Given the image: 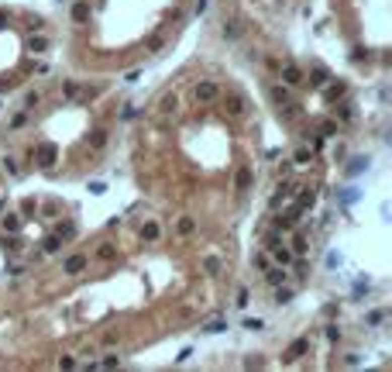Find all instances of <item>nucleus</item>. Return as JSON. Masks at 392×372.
<instances>
[{
	"instance_id": "aec40b11",
	"label": "nucleus",
	"mask_w": 392,
	"mask_h": 372,
	"mask_svg": "<svg viewBox=\"0 0 392 372\" xmlns=\"http://www.w3.org/2000/svg\"><path fill=\"white\" fill-rule=\"evenodd\" d=\"M299 190H303V193H296L299 196V210H310L316 203V190H306V186H299Z\"/></svg>"
},
{
	"instance_id": "c9c22d12",
	"label": "nucleus",
	"mask_w": 392,
	"mask_h": 372,
	"mask_svg": "<svg viewBox=\"0 0 392 372\" xmlns=\"http://www.w3.org/2000/svg\"><path fill=\"white\" fill-rule=\"evenodd\" d=\"M316 135H320V138H334V135H337V121H323V128H320Z\"/></svg>"
},
{
	"instance_id": "8fccbe9b",
	"label": "nucleus",
	"mask_w": 392,
	"mask_h": 372,
	"mask_svg": "<svg viewBox=\"0 0 392 372\" xmlns=\"http://www.w3.org/2000/svg\"><path fill=\"white\" fill-rule=\"evenodd\" d=\"M255 265H258V269H269V255L258 252V255H255Z\"/></svg>"
},
{
	"instance_id": "412c9836",
	"label": "nucleus",
	"mask_w": 392,
	"mask_h": 372,
	"mask_svg": "<svg viewBox=\"0 0 392 372\" xmlns=\"http://www.w3.org/2000/svg\"><path fill=\"white\" fill-rule=\"evenodd\" d=\"M289 300H293V286H286V283H282V286H275V300H272V303L282 307V303H289Z\"/></svg>"
},
{
	"instance_id": "864d4df0",
	"label": "nucleus",
	"mask_w": 392,
	"mask_h": 372,
	"mask_svg": "<svg viewBox=\"0 0 392 372\" xmlns=\"http://www.w3.org/2000/svg\"><path fill=\"white\" fill-rule=\"evenodd\" d=\"M0 24H4V14H0Z\"/></svg>"
},
{
	"instance_id": "79ce46f5",
	"label": "nucleus",
	"mask_w": 392,
	"mask_h": 372,
	"mask_svg": "<svg viewBox=\"0 0 392 372\" xmlns=\"http://www.w3.org/2000/svg\"><path fill=\"white\" fill-rule=\"evenodd\" d=\"M35 210H38V203H35V200H24V203H21V217H31Z\"/></svg>"
},
{
	"instance_id": "a211bd4d",
	"label": "nucleus",
	"mask_w": 392,
	"mask_h": 372,
	"mask_svg": "<svg viewBox=\"0 0 392 372\" xmlns=\"http://www.w3.org/2000/svg\"><path fill=\"white\" fill-rule=\"evenodd\" d=\"M310 162H313V148H310V145L296 148V155H293V166H310Z\"/></svg>"
},
{
	"instance_id": "1a4fd4ad",
	"label": "nucleus",
	"mask_w": 392,
	"mask_h": 372,
	"mask_svg": "<svg viewBox=\"0 0 392 372\" xmlns=\"http://www.w3.org/2000/svg\"><path fill=\"white\" fill-rule=\"evenodd\" d=\"M320 90H323V97L331 100V103H337V100L348 93V83H344V79H337V83H323Z\"/></svg>"
},
{
	"instance_id": "7ed1b4c3",
	"label": "nucleus",
	"mask_w": 392,
	"mask_h": 372,
	"mask_svg": "<svg viewBox=\"0 0 392 372\" xmlns=\"http://www.w3.org/2000/svg\"><path fill=\"white\" fill-rule=\"evenodd\" d=\"M193 97H196V103H217L220 86H217L214 79H200V83H196V90H193Z\"/></svg>"
},
{
	"instance_id": "ea45409f",
	"label": "nucleus",
	"mask_w": 392,
	"mask_h": 372,
	"mask_svg": "<svg viewBox=\"0 0 392 372\" xmlns=\"http://www.w3.org/2000/svg\"><path fill=\"white\" fill-rule=\"evenodd\" d=\"M62 93H66L69 100H76V97H79V83H73V79H69V83L62 86Z\"/></svg>"
},
{
	"instance_id": "0eeeda50",
	"label": "nucleus",
	"mask_w": 392,
	"mask_h": 372,
	"mask_svg": "<svg viewBox=\"0 0 392 372\" xmlns=\"http://www.w3.org/2000/svg\"><path fill=\"white\" fill-rule=\"evenodd\" d=\"M269 100H272L275 107H286V103H293V93H289L286 83H272L269 86Z\"/></svg>"
},
{
	"instance_id": "c03bdc74",
	"label": "nucleus",
	"mask_w": 392,
	"mask_h": 372,
	"mask_svg": "<svg viewBox=\"0 0 392 372\" xmlns=\"http://www.w3.org/2000/svg\"><path fill=\"white\" fill-rule=\"evenodd\" d=\"M90 193H93V196H103V193H107V183L93 179V183H90Z\"/></svg>"
},
{
	"instance_id": "c85d7f7f",
	"label": "nucleus",
	"mask_w": 392,
	"mask_h": 372,
	"mask_svg": "<svg viewBox=\"0 0 392 372\" xmlns=\"http://www.w3.org/2000/svg\"><path fill=\"white\" fill-rule=\"evenodd\" d=\"M38 103H41V93H38V90H28V93H24V111H35Z\"/></svg>"
},
{
	"instance_id": "423d86ee",
	"label": "nucleus",
	"mask_w": 392,
	"mask_h": 372,
	"mask_svg": "<svg viewBox=\"0 0 392 372\" xmlns=\"http://www.w3.org/2000/svg\"><path fill=\"white\" fill-rule=\"evenodd\" d=\"M296 190H299L296 183H279V190L272 193V200H269V207H272V210H279V207H282L286 200H293V196H296Z\"/></svg>"
},
{
	"instance_id": "e433bc0d",
	"label": "nucleus",
	"mask_w": 392,
	"mask_h": 372,
	"mask_svg": "<svg viewBox=\"0 0 392 372\" xmlns=\"http://www.w3.org/2000/svg\"><path fill=\"white\" fill-rule=\"evenodd\" d=\"M220 331H227V321H210L203 328V334H220Z\"/></svg>"
},
{
	"instance_id": "bb28decb",
	"label": "nucleus",
	"mask_w": 392,
	"mask_h": 372,
	"mask_svg": "<svg viewBox=\"0 0 392 372\" xmlns=\"http://www.w3.org/2000/svg\"><path fill=\"white\" fill-rule=\"evenodd\" d=\"M176 107H179L176 93H165V97H162V114H176Z\"/></svg>"
},
{
	"instance_id": "72a5a7b5",
	"label": "nucleus",
	"mask_w": 392,
	"mask_h": 372,
	"mask_svg": "<svg viewBox=\"0 0 392 372\" xmlns=\"http://www.w3.org/2000/svg\"><path fill=\"white\" fill-rule=\"evenodd\" d=\"M203 269H207L210 276L220 273V258H217V255H207V258H203Z\"/></svg>"
},
{
	"instance_id": "09e8293b",
	"label": "nucleus",
	"mask_w": 392,
	"mask_h": 372,
	"mask_svg": "<svg viewBox=\"0 0 392 372\" xmlns=\"http://www.w3.org/2000/svg\"><path fill=\"white\" fill-rule=\"evenodd\" d=\"M59 369H76V358H73V355H62V358H59Z\"/></svg>"
},
{
	"instance_id": "37998d69",
	"label": "nucleus",
	"mask_w": 392,
	"mask_h": 372,
	"mask_svg": "<svg viewBox=\"0 0 392 372\" xmlns=\"http://www.w3.org/2000/svg\"><path fill=\"white\" fill-rule=\"evenodd\" d=\"M244 328H248V331H262V328H265V321H262V317H248V321H244Z\"/></svg>"
},
{
	"instance_id": "20e7f679",
	"label": "nucleus",
	"mask_w": 392,
	"mask_h": 372,
	"mask_svg": "<svg viewBox=\"0 0 392 372\" xmlns=\"http://www.w3.org/2000/svg\"><path fill=\"white\" fill-rule=\"evenodd\" d=\"M279 79H282L286 86H303V83H306L303 69H299L296 62H282V66H279Z\"/></svg>"
},
{
	"instance_id": "b1692460",
	"label": "nucleus",
	"mask_w": 392,
	"mask_h": 372,
	"mask_svg": "<svg viewBox=\"0 0 392 372\" xmlns=\"http://www.w3.org/2000/svg\"><path fill=\"white\" fill-rule=\"evenodd\" d=\"M59 248H62V238L59 235H48L45 241H41V252H48V255H55Z\"/></svg>"
},
{
	"instance_id": "a18cd8bd",
	"label": "nucleus",
	"mask_w": 392,
	"mask_h": 372,
	"mask_svg": "<svg viewBox=\"0 0 392 372\" xmlns=\"http://www.w3.org/2000/svg\"><path fill=\"white\" fill-rule=\"evenodd\" d=\"M138 114H141V111H138L135 103H127V107H124V111H120V118H124V121H131V118H138Z\"/></svg>"
},
{
	"instance_id": "dca6fc26",
	"label": "nucleus",
	"mask_w": 392,
	"mask_h": 372,
	"mask_svg": "<svg viewBox=\"0 0 392 372\" xmlns=\"http://www.w3.org/2000/svg\"><path fill=\"white\" fill-rule=\"evenodd\" d=\"M107 138H110V131H107V128H93L86 141H90V148H103V145H107Z\"/></svg>"
},
{
	"instance_id": "4be33fe9",
	"label": "nucleus",
	"mask_w": 392,
	"mask_h": 372,
	"mask_svg": "<svg viewBox=\"0 0 392 372\" xmlns=\"http://www.w3.org/2000/svg\"><path fill=\"white\" fill-rule=\"evenodd\" d=\"M296 221H299V217H296V214L275 217V231H293V228H296Z\"/></svg>"
},
{
	"instance_id": "5701e85b",
	"label": "nucleus",
	"mask_w": 392,
	"mask_h": 372,
	"mask_svg": "<svg viewBox=\"0 0 392 372\" xmlns=\"http://www.w3.org/2000/svg\"><path fill=\"white\" fill-rule=\"evenodd\" d=\"M220 35L227 41H234V38H241V28H237V21H224V28H220Z\"/></svg>"
},
{
	"instance_id": "4468645a",
	"label": "nucleus",
	"mask_w": 392,
	"mask_h": 372,
	"mask_svg": "<svg viewBox=\"0 0 392 372\" xmlns=\"http://www.w3.org/2000/svg\"><path fill=\"white\" fill-rule=\"evenodd\" d=\"M97 258L100 262H114V258H117V245H114V241H100Z\"/></svg>"
},
{
	"instance_id": "473e14b6",
	"label": "nucleus",
	"mask_w": 392,
	"mask_h": 372,
	"mask_svg": "<svg viewBox=\"0 0 392 372\" xmlns=\"http://www.w3.org/2000/svg\"><path fill=\"white\" fill-rule=\"evenodd\" d=\"M120 365V355H107V358H100L97 369H117Z\"/></svg>"
},
{
	"instance_id": "4c0bfd02",
	"label": "nucleus",
	"mask_w": 392,
	"mask_h": 372,
	"mask_svg": "<svg viewBox=\"0 0 392 372\" xmlns=\"http://www.w3.org/2000/svg\"><path fill=\"white\" fill-rule=\"evenodd\" d=\"M385 317H389L385 310H372V313H368V328H378V324H382Z\"/></svg>"
},
{
	"instance_id": "603ef678",
	"label": "nucleus",
	"mask_w": 392,
	"mask_h": 372,
	"mask_svg": "<svg viewBox=\"0 0 392 372\" xmlns=\"http://www.w3.org/2000/svg\"><path fill=\"white\" fill-rule=\"evenodd\" d=\"M138 79H141V69H131V73L124 76V83H138Z\"/></svg>"
},
{
	"instance_id": "7c9ffc66",
	"label": "nucleus",
	"mask_w": 392,
	"mask_h": 372,
	"mask_svg": "<svg viewBox=\"0 0 392 372\" xmlns=\"http://www.w3.org/2000/svg\"><path fill=\"white\" fill-rule=\"evenodd\" d=\"M0 245H4V252H18V248H21V238L18 235H4Z\"/></svg>"
},
{
	"instance_id": "6ab92c4d",
	"label": "nucleus",
	"mask_w": 392,
	"mask_h": 372,
	"mask_svg": "<svg viewBox=\"0 0 392 372\" xmlns=\"http://www.w3.org/2000/svg\"><path fill=\"white\" fill-rule=\"evenodd\" d=\"M21 221H24L21 214H7V217H4V235H18V231H21Z\"/></svg>"
},
{
	"instance_id": "2eb2a0df",
	"label": "nucleus",
	"mask_w": 392,
	"mask_h": 372,
	"mask_svg": "<svg viewBox=\"0 0 392 372\" xmlns=\"http://www.w3.org/2000/svg\"><path fill=\"white\" fill-rule=\"evenodd\" d=\"M176 231H179V235H182V238H189V235H193V231H196V217L182 214V217H179V221H176Z\"/></svg>"
},
{
	"instance_id": "39448f33",
	"label": "nucleus",
	"mask_w": 392,
	"mask_h": 372,
	"mask_svg": "<svg viewBox=\"0 0 392 372\" xmlns=\"http://www.w3.org/2000/svg\"><path fill=\"white\" fill-rule=\"evenodd\" d=\"M86 265H90V258H86L83 252L66 255V258H62V273H66V276H79V273H86Z\"/></svg>"
},
{
	"instance_id": "f8f14e48",
	"label": "nucleus",
	"mask_w": 392,
	"mask_h": 372,
	"mask_svg": "<svg viewBox=\"0 0 392 372\" xmlns=\"http://www.w3.org/2000/svg\"><path fill=\"white\" fill-rule=\"evenodd\" d=\"M265 283L269 286H282V283H289V273H286V265H275V269H265Z\"/></svg>"
},
{
	"instance_id": "3c124183",
	"label": "nucleus",
	"mask_w": 392,
	"mask_h": 372,
	"mask_svg": "<svg viewBox=\"0 0 392 372\" xmlns=\"http://www.w3.org/2000/svg\"><path fill=\"white\" fill-rule=\"evenodd\" d=\"M4 169H7L11 176H18V162H14V158H4Z\"/></svg>"
},
{
	"instance_id": "58836bf2",
	"label": "nucleus",
	"mask_w": 392,
	"mask_h": 372,
	"mask_svg": "<svg viewBox=\"0 0 392 372\" xmlns=\"http://www.w3.org/2000/svg\"><path fill=\"white\" fill-rule=\"evenodd\" d=\"M248 300H251V293H248V286H241V290H237V307H241V310H244V307H248Z\"/></svg>"
},
{
	"instance_id": "49530a36",
	"label": "nucleus",
	"mask_w": 392,
	"mask_h": 372,
	"mask_svg": "<svg viewBox=\"0 0 392 372\" xmlns=\"http://www.w3.org/2000/svg\"><path fill=\"white\" fill-rule=\"evenodd\" d=\"M275 248H282V238L279 235H272L269 241H265V252H275Z\"/></svg>"
},
{
	"instance_id": "393cba45",
	"label": "nucleus",
	"mask_w": 392,
	"mask_h": 372,
	"mask_svg": "<svg viewBox=\"0 0 392 372\" xmlns=\"http://www.w3.org/2000/svg\"><path fill=\"white\" fill-rule=\"evenodd\" d=\"M306 252H310V241H306V235H296V238H293V255H299V258H303Z\"/></svg>"
},
{
	"instance_id": "f3484780",
	"label": "nucleus",
	"mask_w": 392,
	"mask_h": 372,
	"mask_svg": "<svg viewBox=\"0 0 392 372\" xmlns=\"http://www.w3.org/2000/svg\"><path fill=\"white\" fill-rule=\"evenodd\" d=\"M327 79H331V73H327L323 66H316V69H310V86H313V90H320V86H323Z\"/></svg>"
},
{
	"instance_id": "f03ea898",
	"label": "nucleus",
	"mask_w": 392,
	"mask_h": 372,
	"mask_svg": "<svg viewBox=\"0 0 392 372\" xmlns=\"http://www.w3.org/2000/svg\"><path fill=\"white\" fill-rule=\"evenodd\" d=\"M220 103H224V111L231 114V118H244V107H248V100H244V93L241 90H227V93H220Z\"/></svg>"
},
{
	"instance_id": "f704fd0d",
	"label": "nucleus",
	"mask_w": 392,
	"mask_h": 372,
	"mask_svg": "<svg viewBox=\"0 0 392 372\" xmlns=\"http://www.w3.org/2000/svg\"><path fill=\"white\" fill-rule=\"evenodd\" d=\"M24 124H28V111H21V114H14L7 128H11V131H18V128H24Z\"/></svg>"
},
{
	"instance_id": "9b49d317",
	"label": "nucleus",
	"mask_w": 392,
	"mask_h": 372,
	"mask_svg": "<svg viewBox=\"0 0 392 372\" xmlns=\"http://www.w3.org/2000/svg\"><path fill=\"white\" fill-rule=\"evenodd\" d=\"M158 238H162V224H158V221H145V224H141V241L155 245Z\"/></svg>"
},
{
	"instance_id": "cd10ccee",
	"label": "nucleus",
	"mask_w": 392,
	"mask_h": 372,
	"mask_svg": "<svg viewBox=\"0 0 392 372\" xmlns=\"http://www.w3.org/2000/svg\"><path fill=\"white\" fill-rule=\"evenodd\" d=\"M76 231H79L76 224H73V221H66V224H59V231H55V235H59L62 241H69V238H76Z\"/></svg>"
},
{
	"instance_id": "9d476101",
	"label": "nucleus",
	"mask_w": 392,
	"mask_h": 372,
	"mask_svg": "<svg viewBox=\"0 0 392 372\" xmlns=\"http://www.w3.org/2000/svg\"><path fill=\"white\" fill-rule=\"evenodd\" d=\"M306 352H310V338H296L293 345L286 348V362H296V358H303Z\"/></svg>"
},
{
	"instance_id": "a19ab883",
	"label": "nucleus",
	"mask_w": 392,
	"mask_h": 372,
	"mask_svg": "<svg viewBox=\"0 0 392 372\" xmlns=\"http://www.w3.org/2000/svg\"><path fill=\"white\" fill-rule=\"evenodd\" d=\"M275 258H279V265H289V262H293V252H286V248H275Z\"/></svg>"
},
{
	"instance_id": "2f4dec72",
	"label": "nucleus",
	"mask_w": 392,
	"mask_h": 372,
	"mask_svg": "<svg viewBox=\"0 0 392 372\" xmlns=\"http://www.w3.org/2000/svg\"><path fill=\"white\" fill-rule=\"evenodd\" d=\"M337 118H341V121H351L354 118V111H351V103H348V100H341V103H337Z\"/></svg>"
},
{
	"instance_id": "f257e3e1",
	"label": "nucleus",
	"mask_w": 392,
	"mask_h": 372,
	"mask_svg": "<svg viewBox=\"0 0 392 372\" xmlns=\"http://www.w3.org/2000/svg\"><path fill=\"white\" fill-rule=\"evenodd\" d=\"M31 158L38 162L41 169H52V166L59 162V145H55V141H38V145L31 148Z\"/></svg>"
},
{
	"instance_id": "6e6552de",
	"label": "nucleus",
	"mask_w": 392,
	"mask_h": 372,
	"mask_svg": "<svg viewBox=\"0 0 392 372\" xmlns=\"http://www.w3.org/2000/svg\"><path fill=\"white\" fill-rule=\"evenodd\" d=\"M69 18L76 21V24H86V21L93 18V7H90V0H76V4H73V11H69Z\"/></svg>"
},
{
	"instance_id": "c756f323",
	"label": "nucleus",
	"mask_w": 392,
	"mask_h": 372,
	"mask_svg": "<svg viewBox=\"0 0 392 372\" xmlns=\"http://www.w3.org/2000/svg\"><path fill=\"white\" fill-rule=\"evenodd\" d=\"M28 48H31V52H45V48H48V38H45V35H31Z\"/></svg>"
},
{
	"instance_id": "de8ad7c7",
	"label": "nucleus",
	"mask_w": 392,
	"mask_h": 372,
	"mask_svg": "<svg viewBox=\"0 0 392 372\" xmlns=\"http://www.w3.org/2000/svg\"><path fill=\"white\" fill-rule=\"evenodd\" d=\"M327 341H341V328L337 324H327Z\"/></svg>"
},
{
	"instance_id": "ddd939ff",
	"label": "nucleus",
	"mask_w": 392,
	"mask_h": 372,
	"mask_svg": "<svg viewBox=\"0 0 392 372\" xmlns=\"http://www.w3.org/2000/svg\"><path fill=\"white\" fill-rule=\"evenodd\" d=\"M248 186H251V169H248V166H241V169H237V176H234V190H237V193H244Z\"/></svg>"
},
{
	"instance_id": "a878e982",
	"label": "nucleus",
	"mask_w": 392,
	"mask_h": 372,
	"mask_svg": "<svg viewBox=\"0 0 392 372\" xmlns=\"http://www.w3.org/2000/svg\"><path fill=\"white\" fill-rule=\"evenodd\" d=\"M365 169H368V158L358 155V158H351V166H348V176H358V173H365Z\"/></svg>"
}]
</instances>
